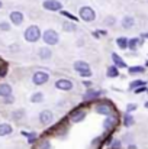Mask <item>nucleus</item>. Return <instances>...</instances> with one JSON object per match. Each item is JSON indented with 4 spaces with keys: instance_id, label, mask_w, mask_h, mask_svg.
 Wrapping results in <instances>:
<instances>
[{
    "instance_id": "obj_1",
    "label": "nucleus",
    "mask_w": 148,
    "mask_h": 149,
    "mask_svg": "<svg viewBox=\"0 0 148 149\" xmlns=\"http://www.w3.org/2000/svg\"><path fill=\"white\" fill-rule=\"evenodd\" d=\"M41 36H42V33H41V29H39L36 25H32V26L26 28V31H25V33H23V38H25V41H26V42H29V44L38 42V41L41 39Z\"/></svg>"
},
{
    "instance_id": "obj_2",
    "label": "nucleus",
    "mask_w": 148,
    "mask_h": 149,
    "mask_svg": "<svg viewBox=\"0 0 148 149\" xmlns=\"http://www.w3.org/2000/svg\"><path fill=\"white\" fill-rule=\"evenodd\" d=\"M74 70L80 74V77L83 78H87V77H92V70H90V65L86 62V61H76L74 62Z\"/></svg>"
},
{
    "instance_id": "obj_3",
    "label": "nucleus",
    "mask_w": 148,
    "mask_h": 149,
    "mask_svg": "<svg viewBox=\"0 0 148 149\" xmlns=\"http://www.w3.org/2000/svg\"><path fill=\"white\" fill-rule=\"evenodd\" d=\"M41 38L44 39V42H45L47 45H49V47L57 45V44L60 42V35H58V32L54 31V29H47V31H44V33H42Z\"/></svg>"
},
{
    "instance_id": "obj_4",
    "label": "nucleus",
    "mask_w": 148,
    "mask_h": 149,
    "mask_svg": "<svg viewBox=\"0 0 148 149\" xmlns=\"http://www.w3.org/2000/svg\"><path fill=\"white\" fill-rule=\"evenodd\" d=\"M79 16L84 20V22H93L96 19V12L95 9H92L90 6H83L79 10Z\"/></svg>"
},
{
    "instance_id": "obj_5",
    "label": "nucleus",
    "mask_w": 148,
    "mask_h": 149,
    "mask_svg": "<svg viewBox=\"0 0 148 149\" xmlns=\"http://www.w3.org/2000/svg\"><path fill=\"white\" fill-rule=\"evenodd\" d=\"M49 81V74L45 71H36L32 75V83L35 86H44Z\"/></svg>"
},
{
    "instance_id": "obj_6",
    "label": "nucleus",
    "mask_w": 148,
    "mask_h": 149,
    "mask_svg": "<svg viewBox=\"0 0 148 149\" xmlns=\"http://www.w3.org/2000/svg\"><path fill=\"white\" fill-rule=\"evenodd\" d=\"M42 7L49 12H60V10H62V3L60 0H44Z\"/></svg>"
},
{
    "instance_id": "obj_7",
    "label": "nucleus",
    "mask_w": 148,
    "mask_h": 149,
    "mask_svg": "<svg viewBox=\"0 0 148 149\" xmlns=\"http://www.w3.org/2000/svg\"><path fill=\"white\" fill-rule=\"evenodd\" d=\"M73 87H74V84H73V81L68 80V78H60V80L55 81V88H57V90L70 91V90H73Z\"/></svg>"
},
{
    "instance_id": "obj_8",
    "label": "nucleus",
    "mask_w": 148,
    "mask_h": 149,
    "mask_svg": "<svg viewBox=\"0 0 148 149\" xmlns=\"http://www.w3.org/2000/svg\"><path fill=\"white\" fill-rule=\"evenodd\" d=\"M9 19H10V23H12V25H15V26H20V25L23 23V20H25V16H23L22 12H19V10H13V12L9 13Z\"/></svg>"
},
{
    "instance_id": "obj_9",
    "label": "nucleus",
    "mask_w": 148,
    "mask_h": 149,
    "mask_svg": "<svg viewBox=\"0 0 148 149\" xmlns=\"http://www.w3.org/2000/svg\"><path fill=\"white\" fill-rule=\"evenodd\" d=\"M52 120H54V113L51 110H42L39 113V122H41V125L48 126V125L52 123Z\"/></svg>"
},
{
    "instance_id": "obj_10",
    "label": "nucleus",
    "mask_w": 148,
    "mask_h": 149,
    "mask_svg": "<svg viewBox=\"0 0 148 149\" xmlns=\"http://www.w3.org/2000/svg\"><path fill=\"white\" fill-rule=\"evenodd\" d=\"M95 110L99 114H105V116H110L112 114V107L109 104H106V103H99L97 106L95 107Z\"/></svg>"
},
{
    "instance_id": "obj_11",
    "label": "nucleus",
    "mask_w": 148,
    "mask_h": 149,
    "mask_svg": "<svg viewBox=\"0 0 148 149\" xmlns=\"http://www.w3.org/2000/svg\"><path fill=\"white\" fill-rule=\"evenodd\" d=\"M84 117H86V111H84V110H80V109L74 110V111L70 114V119H71L73 123H79V122L84 120Z\"/></svg>"
},
{
    "instance_id": "obj_12",
    "label": "nucleus",
    "mask_w": 148,
    "mask_h": 149,
    "mask_svg": "<svg viewBox=\"0 0 148 149\" xmlns=\"http://www.w3.org/2000/svg\"><path fill=\"white\" fill-rule=\"evenodd\" d=\"M102 96V91L100 90H93V88H89L86 93H84V96H83V100L84 101H89V100H95L100 97Z\"/></svg>"
},
{
    "instance_id": "obj_13",
    "label": "nucleus",
    "mask_w": 148,
    "mask_h": 149,
    "mask_svg": "<svg viewBox=\"0 0 148 149\" xmlns=\"http://www.w3.org/2000/svg\"><path fill=\"white\" fill-rule=\"evenodd\" d=\"M12 133H13L12 125H9V123H0V136L1 138H6V136H9Z\"/></svg>"
},
{
    "instance_id": "obj_14",
    "label": "nucleus",
    "mask_w": 148,
    "mask_h": 149,
    "mask_svg": "<svg viewBox=\"0 0 148 149\" xmlns=\"http://www.w3.org/2000/svg\"><path fill=\"white\" fill-rule=\"evenodd\" d=\"M12 86L7 84V83H1L0 84V97H7V96H12Z\"/></svg>"
},
{
    "instance_id": "obj_15",
    "label": "nucleus",
    "mask_w": 148,
    "mask_h": 149,
    "mask_svg": "<svg viewBox=\"0 0 148 149\" xmlns=\"http://www.w3.org/2000/svg\"><path fill=\"white\" fill-rule=\"evenodd\" d=\"M38 56L41 58V59H44V61H48L51 59V56H52V51L47 48V47H42V48H39L38 51Z\"/></svg>"
},
{
    "instance_id": "obj_16",
    "label": "nucleus",
    "mask_w": 148,
    "mask_h": 149,
    "mask_svg": "<svg viewBox=\"0 0 148 149\" xmlns=\"http://www.w3.org/2000/svg\"><path fill=\"white\" fill-rule=\"evenodd\" d=\"M112 61H113V64H115V67H118V68H126V64H125V61L118 55V54H112Z\"/></svg>"
},
{
    "instance_id": "obj_17",
    "label": "nucleus",
    "mask_w": 148,
    "mask_h": 149,
    "mask_svg": "<svg viewBox=\"0 0 148 149\" xmlns=\"http://www.w3.org/2000/svg\"><path fill=\"white\" fill-rule=\"evenodd\" d=\"M62 29L65 31V32H76L77 31V25H76V22H73V20H65L64 23H62Z\"/></svg>"
},
{
    "instance_id": "obj_18",
    "label": "nucleus",
    "mask_w": 148,
    "mask_h": 149,
    "mask_svg": "<svg viewBox=\"0 0 148 149\" xmlns=\"http://www.w3.org/2000/svg\"><path fill=\"white\" fill-rule=\"evenodd\" d=\"M134 25H135V20H134L132 16H125V17L122 19V28H125V29H131Z\"/></svg>"
},
{
    "instance_id": "obj_19",
    "label": "nucleus",
    "mask_w": 148,
    "mask_h": 149,
    "mask_svg": "<svg viewBox=\"0 0 148 149\" xmlns=\"http://www.w3.org/2000/svg\"><path fill=\"white\" fill-rule=\"evenodd\" d=\"M115 125H116V119L112 117V116H109V117L103 122V127H105V130H110Z\"/></svg>"
},
{
    "instance_id": "obj_20",
    "label": "nucleus",
    "mask_w": 148,
    "mask_h": 149,
    "mask_svg": "<svg viewBox=\"0 0 148 149\" xmlns=\"http://www.w3.org/2000/svg\"><path fill=\"white\" fill-rule=\"evenodd\" d=\"M106 75H107L109 78H115V77H118V75H119L118 67H115V65H110V67L107 68V71H106Z\"/></svg>"
},
{
    "instance_id": "obj_21",
    "label": "nucleus",
    "mask_w": 148,
    "mask_h": 149,
    "mask_svg": "<svg viewBox=\"0 0 148 149\" xmlns=\"http://www.w3.org/2000/svg\"><path fill=\"white\" fill-rule=\"evenodd\" d=\"M31 101H32V103H42V101H44V94H42L41 91L34 93V94L31 96Z\"/></svg>"
},
{
    "instance_id": "obj_22",
    "label": "nucleus",
    "mask_w": 148,
    "mask_h": 149,
    "mask_svg": "<svg viewBox=\"0 0 148 149\" xmlns=\"http://www.w3.org/2000/svg\"><path fill=\"white\" fill-rule=\"evenodd\" d=\"M116 44H118V47H119L121 49H126V48H128V39L123 38V36L118 38V39H116Z\"/></svg>"
},
{
    "instance_id": "obj_23",
    "label": "nucleus",
    "mask_w": 148,
    "mask_h": 149,
    "mask_svg": "<svg viewBox=\"0 0 148 149\" xmlns=\"http://www.w3.org/2000/svg\"><path fill=\"white\" fill-rule=\"evenodd\" d=\"M123 123H125V126H132L134 125V117L129 113H126L125 117H123Z\"/></svg>"
},
{
    "instance_id": "obj_24",
    "label": "nucleus",
    "mask_w": 148,
    "mask_h": 149,
    "mask_svg": "<svg viewBox=\"0 0 148 149\" xmlns=\"http://www.w3.org/2000/svg\"><path fill=\"white\" fill-rule=\"evenodd\" d=\"M60 13H61L64 17H67V19H70V20H73V22H77V17L73 16L70 12H67V10H60Z\"/></svg>"
},
{
    "instance_id": "obj_25",
    "label": "nucleus",
    "mask_w": 148,
    "mask_h": 149,
    "mask_svg": "<svg viewBox=\"0 0 148 149\" xmlns=\"http://www.w3.org/2000/svg\"><path fill=\"white\" fill-rule=\"evenodd\" d=\"M138 44H140V39H138V38H134V39L128 41V48H131V49H137Z\"/></svg>"
},
{
    "instance_id": "obj_26",
    "label": "nucleus",
    "mask_w": 148,
    "mask_h": 149,
    "mask_svg": "<svg viewBox=\"0 0 148 149\" xmlns=\"http://www.w3.org/2000/svg\"><path fill=\"white\" fill-rule=\"evenodd\" d=\"M145 68L144 67H131L129 68V74H140V72H144Z\"/></svg>"
},
{
    "instance_id": "obj_27",
    "label": "nucleus",
    "mask_w": 148,
    "mask_h": 149,
    "mask_svg": "<svg viewBox=\"0 0 148 149\" xmlns=\"http://www.w3.org/2000/svg\"><path fill=\"white\" fill-rule=\"evenodd\" d=\"M142 86H145V83H144V81H141V80L132 81V83L129 84V87H131V88H137V87H142Z\"/></svg>"
},
{
    "instance_id": "obj_28",
    "label": "nucleus",
    "mask_w": 148,
    "mask_h": 149,
    "mask_svg": "<svg viewBox=\"0 0 148 149\" xmlns=\"http://www.w3.org/2000/svg\"><path fill=\"white\" fill-rule=\"evenodd\" d=\"M0 31H3V32H7V31H10V23L9 22H0Z\"/></svg>"
},
{
    "instance_id": "obj_29",
    "label": "nucleus",
    "mask_w": 148,
    "mask_h": 149,
    "mask_svg": "<svg viewBox=\"0 0 148 149\" xmlns=\"http://www.w3.org/2000/svg\"><path fill=\"white\" fill-rule=\"evenodd\" d=\"M49 148H51V143L48 141H42L41 145H39V149H49Z\"/></svg>"
},
{
    "instance_id": "obj_30",
    "label": "nucleus",
    "mask_w": 148,
    "mask_h": 149,
    "mask_svg": "<svg viewBox=\"0 0 148 149\" xmlns=\"http://www.w3.org/2000/svg\"><path fill=\"white\" fill-rule=\"evenodd\" d=\"M13 101H15V97H13V96H7V97H4V101H3V103H4V104H12Z\"/></svg>"
},
{
    "instance_id": "obj_31",
    "label": "nucleus",
    "mask_w": 148,
    "mask_h": 149,
    "mask_svg": "<svg viewBox=\"0 0 148 149\" xmlns=\"http://www.w3.org/2000/svg\"><path fill=\"white\" fill-rule=\"evenodd\" d=\"M137 109V104H128V107H126V113H129V111H132V110H135Z\"/></svg>"
},
{
    "instance_id": "obj_32",
    "label": "nucleus",
    "mask_w": 148,
    "mask_h": 149,
    "mask_svg": "<svg viewBox=\"0 0 148 149\" xmlns=\"http://www.w3.org/2000/svg\"><path fill=\"white\" fill-rule=\"evenodd\" d=\"M119 146H121V142H119V141H115V142L112 143V148L113 149H119Z\"/></svg>"
},
{
    "instance_id": "obj_33",
    "label": "nucleus",
    "mask_w": 148,
    "mask_h": 149,
    "mask_svg": "<svg viewBox=\"0 0 148 149\" xmlns=\"http://www.w3.org/2000/svg\"><path fill=\"white\" fill-rule=\"evenodd\" d=\"M106 23H109V26H112V25L115 23V19H113V17H107V19H106Z\"/></svg>"
},
{
    "instance_id": "obj_34",
    "label": "nucleus",
    "mask_w": 148,
    "mask_h": 149,
    "mask_svg": "<svg viewBox=\"0 0 148 149\" xmlns=\"http://www.w3.org/2000/svg\"><path fill=\"white\" fill-rule=\"evenodd\" d=\"M83 84H84L86 87H92V83H90V81H83Z\"/></svg>"
},
{
    "instance_id": "obj_35",
    "label": "nucleus",
    "mask_w": 148,
    "mask_h": 149,
    "mask_svg": "<svg viewBox=\"0 0 148 149\" xmlns=\"http://www.w3.org/2000/svg\"><path fill=\"white\" fill-rule=\"evenodd\" d=\"M1 7H3V1L0 0V9H1Z\"/></svg>"
},
{
    "instance_id": "obj_36",
    "label": "nucleus",
    "mask_w": 148,
    "mask_h": 149,
    "mask_svg": "<svg viewBox=\"0 0 148 149\" xmlns=\"http://www.w3.org/2000/svg\"><path fill=\"white\" fill-rule=\"evenodd\" d=\"M142 36H147V38H148V33H145V35H142Z\"/></svg>"
},
{
    "instance_id": "obj_37",
    "label": "nucleus",
    "mask_w": 148,
    "mask_h": 149,
    "mask_svg": "<svg viewBox=\"0 0 148 149\" xmlns=\"http://www.w3.org/2000/svg\"><path fill=\"white\" fill-rule=\"evenodd\" d=\"M145 106H147V107H148V103H147V104H145Z\"/></svg>"
}]
</instances>
